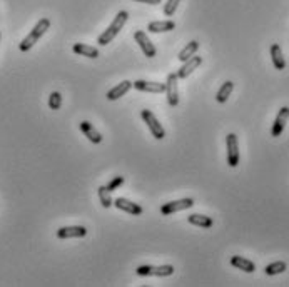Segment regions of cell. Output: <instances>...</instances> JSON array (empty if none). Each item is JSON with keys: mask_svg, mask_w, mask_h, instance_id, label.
I'll return each instance as SVG.
<instances>
[{"mask_svg": "<svg viewBox=\"0 0 289 287\" xmlns=\"http://www.w3.org/2000/svg\"><path fill=\"white\" fill-rule=\"evenodd\" d=\"M129 20V14L125 10H120L119 14L116 15V19L112 20V23L109 27L106 28L104 32H102L99 35V39H97V44L99 45H107V44H111V42L116 39V35L120 32V28H122L125 25V22Z\"/></svg>", "mask_w": 289, "mask_h": 287, "instance_id": "6da1fadb", "label": "cell"}, {"mask_svg": "<svg viewBox=\"0 0 289 287\" xmlns=\"http://www.w3.org/2000/svg\"><path fill=\"white\" fill-rule=\"evenodd\" d=\"M49 27H50V20L49 19H40L37 23H35V27L32 28V31H30V34L19 44V49L22 52H29L35 44H37L42 35L49 31Z\"/></svg>", "mask_w": 289, "mask_h": 287, "instance_id": "7a4b0ae2", "label": "cell"}, {"mask_svg": "<svg viewBox=\"0 0 289 287\" xmlns=\"http://www.w3.org/2000/svg\"><path fill=\"white\" fill-rule=\"evenodd\" d=\"M141 116H142V121L147 124L150 134H152L157 140L164 139V137H166V130H164V127L161 125V122L157 121V119H155L154 113L150 112V110H147V109H144V110L141 112Z\"/></svg>", "mask_w": 289, "mask_h": 287, "instance_id": "3957f363", "label": "cell"}, {"mask_svg": "<svg viewBox=\"0 0 289 287\" xmlns=\"http://www.w3.org/2000/svg\"><path fill=\"white\" fill-rule=\"evenodd\" d=\"M192 206H194V199L186 197V199H179V200L167 202V204H162L161 206V214L171 215L174 212H180V211H186V209H191Z\"/></svg>", "mask_w": 289, "mask_h": 287, "instance_id": "277c9868", "label": "cell"}, {"mask_svg": "<svg viewBox=\"0 0 289 287\" xmlns=\"http://www.w3.org/2000/svg\"><path fill=\"white\" fill-rule=\"evenodd\" d=\"M174 267L172 266H139L137 267V274L139 276H157V277H167L172 276Z\"/></svg>", "mask_w": 289, "mask_h": 287, "instance_id": "5b68a950", "label": "cell"}, {"mask_svg": "<svg viewBox=\"0 0 289 287\" xmlns=\"http://www.w3.org/2000/svg\"><path fill=\"white\" fill-rule=\"evenodd\" d=\"M227 146V164L229 167H238L239 164V142L236 134H227L226 137Z\"/></svg>", "mask_w": 289, "mask_h": 287, "instance_id": "8992f818", "label": "cell"}, {"mask_svg": "<svg viewBox=\"0 0 289 287\" xmlns=\"http://www.w3.org/2000/svg\"><path fill=\"white\" fill-rule=\"evenodd\" d=\"M179 77L177 74H169L166 82V94H167V102L171 107H176L179 104V85H177Z\"/></svg>", "mask_w": 289, "mask_h": 287, "instance_id": "52a82bcc", "label": "cell"}, {"mask_svg": "<svg viewBox=\"0 0 289 287\" xmlns=\"http://www.w3.org/2000/svg\"><path fill=\"white\" fill-rule=\"evenodd\" d=\"M134 39L136 42L139 44V47L142 49L144 52V55L146 57H155V45L150 42V39L147 37V34L146 32H142V31H136L134 32Z\"/></svg>", "mask_w": 289, "mask_h": 287, "instance_id": "ba28073f", "label": "cell"}, {"mask_svg": "<svg viewBox=\"0 0 289 287\" xmlns=\"http://www.w3.org/2000/svg\"><path fill=\"white\" fill-rule=\"evenodd\" d=\"M132 87H136L137 91H141V92H150V94L166 92V83H159V82L136 80V82H132Z\"/></svg>", "mask_w": 289, "mask_h": 287, "instance_id": "9c48e42d", "label": "cell"}, {"mask_svg": "<svg viewBox=\"0 0 289 287\" xmlns=\"http://www.w3.org/2000/svg\"><path fill=\"white\" fill-rule=\"evenodd\" d=\"M201 64H202V57H199V55H192V57L188 59L186 62H182V67H180V69L176 72V74H177L179 79H186V77H189L192 72H194L197 67H199Z\"/></svg>", "mask_w": 289, "mask_h": 287, "instance_id": "30bf717a", "label": "cell"}, {"mask_svg": "<svg viewBox=\"0 0 289 287\" xmlns=\"http://www.w3.org/2000/svg\"><path fill=\"white\" fill-rule=\"evenodd\" d=\"M289 121V107H281V110L278 112V117L273 124V130H271V135L273 137H279L282 134V130L286 127V122Z\"/></svg>", "mask_w": 289, "mask_h": 287, "instance_id": "8fae6325", "label": "cell"}, {"mask_svg": "<svg viewBox=\"0 0 289 287\" xmlns=\"http://www.w3.org/2000/svg\"><path fill=\"white\" fill-rule=\"evenodd\" d=\"M87 229L82 225H70V227H60L57 231L59 239H72V237H86Z\"/></svg>", "mask_w": 289, "mask_h": 287, "instance_id": "7c38bea8", "label": "cell"}, {"mask_svg": "<svg viewBox=\"0 0 289 287\" xmlns=\"http://www.w3.org/2000/svg\"><path fill=\"white\" fill-rule=\"evenodd\" d=\"M114 206H116L117 209H120V211L124 212H129L132 215H139L142 214V207L139 204H134V202H130L129 199H124V197H117L116 200L112 202Z\"/></svg>", "mask_w": 289, "mask_h": 287, "instance_id": "4fadbf2b", "label": "cell"}, {"mask_svg": "<svg viewBox=\"0 0 289 287\" xmlns=\"http://www.w3.org/2000/svg\"><path fill=\"white\" fill-rule=\"evenodd\" d=\"M79 127H81V130H82V134L87 137V139L92 142V144H100L102 142V134L99 132L97 129L94 127L92 124H90L89 121H82L81 124H79Z\"/></svg>", "mask_w": 289, "mask_h": 287, "instance_id": "5bb4252c", "label": "cell"}, {"mask_svg": "<svg viewBox=\"0 0 289 287\" xmlns=\"http://www.w3.org/2000/svg\"><path fill=\"white\" fill-rule=\"evenodd\" d=\"M130 89H132V82L130 80H122L120 83H117L114 89H111L109 92H107V99H109V100H117L120 97H124V95L127 94Z\"/></svg>", "mask_w": 289, "mask_h": 287, "instance_id": "9a60e30c", "label": "cell"}, {"mask_svg": "<svg viewBox=\"0 0 289 287\" xmlns=\"http://www.w3.org/2000/svg\"><path fill=\"white\" fill-rule=\"evenodd\" d=\"M231 264L239 269V271H244V272H254L256 271V264L249 259H246V257H241V255H232L231 257Z\"/></svg>", "mask_w": 289, "mask_h": 287, "instance_id": "2e32d148", "label": "cell"}, {"mask_svg": "<svg viewBox=\"0 0 289 287\" xmlns=\"http://www.w3.org/2000/svg\"><path fill=\"white\" fill-rule=\"evenodd\" d=\"M176 28V23L172 20H155V22H150L147 25V31L152 32V34H161V32H169Z\"/></svg>", "mask_w": 289, "mask_h": 287, "instance_id": "e0dca14e", "label": "cell"}, {"mask_svg": "<svg viewBox=\"0 0 289 287\" xmlns=\"http://www.w3.org/2000/svg\"><path fill=\"white\" fill-rule=\"evenodd\" d=\"M271 59H273L274 67L278 70H284L286 69V59L282 55V50L279 44H273L271 45Z\"/></svg>", "mask_w": 289, "mask_h": 287, "instance_id": "ac0fdd59", "label": "cell"}, {"mask_svg": "<svg viewBox=\"0 0 289 287\" xmlns=\"http://www.w3.org/2000/svg\"><path fill=\"white\" fill-rule=\"evenodd\" d=\"M72 50L75 53H79V55H84V57H89V59H97L99 57V50L95 49V47H90L87 44H75L72 47Z\"/></svg>", "mask_w": 289, "mask_h": 287, "instance_id": "d6986e66", "label": "cell"}, {"mask_svg": "<svg viewBox=\"0 0 289 287\" xmlns=\"http://www.w3.org/2000/svg\"><path fill=\"white\" fill-rule=\"evenodd\" d=\"M189 224L192 225H197V227H204V229H209V227H213V219L207 217V215H202V214H191L189 217Z\"/></svg>", "mask_w": 289, "mask_h": 287, "instance_id": "ffe728a7", "label": "cell"}, {"mask_svg": "<svg viewBox=\"0 0 289 287\" xmlns=\"http://www.w3.org/2000/svg\"><path fill=\"white\" fill-rule=\"evenodd\" d=\"M197 49H199V42H197V40H191L189 44L179 52L177 59H179L180 62H186V61H188V59H191L192 55H196Z\"/></svg>", "mask_w": 289, "mask_h": 287, "instance_id": "44dd1931", "label": "cell"}, {"mask_svg": "<svg viewBox=\"0 0 289 287\" xmlns=\"http://www.w3.org/2000/svg\"><path fill=\"white\" fill-rule=\"evenodd\" d=\"M232 91H234V83L231 80L224 82V83H222V87L219 89L218 95H216V100H218L219 104H224L226 100L229 99V95L232 94Z\"/></svg>", "mask_w": 289, "mask_h": 287, "instance_id": "7402d4cb", "label": "cell"}, {"mask_svg": "<svg viewBox=\"0 0 289 287\" xmlns=\"http://www.w3.org/2000/svg\"><path fill=\"white\" fill-rule=\"evenodd\" d=\"M97 194H99V199H100V202H102V206H104L106 209H109L111 206H112V192L109 189L106 187V185H100V187L97 189Z\"/></svg>", "mask_w": 289, "mask_h": 287, "instance_id": "603a6c76", "label": "cell"}, {"mask_svg": "<svg viewBox=\"0 0 289 287\" xmlns=\"http://www.w3.org/2000/svg\"><path fill=\"white\" fill-rule=\"evenodd\" d=\"M287 269V264L282 261H278V262H273V264L266 266V269H264V272L268 274V276H276V274H281L284 272Z\"/></svg>", "mask_w": 289, "mask_h": 287, "instance_id": "cb8c5ba5", "label": "cell"}, {"mask_svg": "<svg viewBox=\"0 0 289 287\" xmlns=\"http://www.w3.org/2000/svg\"><path fill=\"white\" fill-rule=\"evenodd\" d=\"M60 105H62V95L59 92H52L50 97H49V107L52 110H59Z\"/></svg>", "mask_w": 289, "mask_h": 287, "instance_id": "d4e9b609", "label": "cell"}, {"mask_svg": "<svg viewBox=\"0 0 289 287\" xmlns=\"http://www.w3.org/2000/svg\"><path fill=\"white\" fill-rule=\"evenodd\" d=\"M179 2L180 0H167V4L164 5V15H167V17L174 15V12H176L179 7Z\"/></svg>", "mask_w": 289, "mask_h": 287, "instance_id": "484cf974", "label": "cell"}, {"mask_svg": "<svg viewBox=\"0 0 289 287\" xmlns=\"http://www.w3.org/2000/svg\"><path fill=\"white\" fill-rule=\"evenodd\" d=\"M124 184V177L122 176H117V177H114L112 179V181L109 182V184H107L106 185V187L107 189H109L111 190V192H112V190H116V189H119L120 187V185H122Z\"/></svg>", "mask_w": 289, "mask_h": 287, "instance_id": "4316f807", "label": "cell"}, {"mask_svg": "<svg viewBox=\"0 0 289 287\" xmlns=\"http://www.w3.org/2000/svg\"><path fill=\"white\" fill-rule=\"evenodd\" d=\"M137 2H144V4H149V5H157V4H161V0H137Z\"/></svg>", "mask_w": 289, "mask_h": 287, "instance_id": "83f0119b", "label": "cell"}, {"mask_svg": "<svg viewBox=\"0 0 289 287\" xmlns=\"http://www.w3.org/2000/svg\"><path fill=\"white\" fill-rule=\"evenodd\" d=\"M0 37H2V35H0Z\"/></svg>", "mask_w": 289, "mask_h": 287, "instance_id": "f1b7e54d", "label": "cell"}]
</instances>
